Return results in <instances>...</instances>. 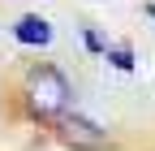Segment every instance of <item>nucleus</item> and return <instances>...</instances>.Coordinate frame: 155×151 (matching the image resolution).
Masks as SVG:
<instances>
[{"mask_svg": "<svg viewBox=\"0 0 155 151\" xmlns=\"http://www.w3.org/2000/svg\"><path fill=\"white\" fill-rule=\"evenodd\" d=\"M108 61H112L116 69H134V56H129V48H112V52H108Z\"/></svg>", "mask_w": 155, "mask_h": 151, "instance_id": "nucleus-4", "label": "nucleus"}, {"mask_svg": "<svg viewBox=\"0 0 155 151\" xmlns=\"http://www.w3.org/2000/svg\"><path fill=\"white\" fill-rule=\"evenodd\" d=\"M147 13H151V17H155V5H151V9H147Z\"/></svg>", "mask_w": 155, "mask_h": 151, "instance_id": "nucleus-5", "label": "nucleus"}, {"mask_svg": "<svg viewBox=\"0 0 155 151\" xmlns=\"http://www.w3.org/2000/svg\"><path fill=\"white\" fill-rule=\"evenodd\" d=\"M69 99H73V91H69V82H65L61 69H52V65L30 69V78H26V108L35 112V117H43V121L56 117L61 121L65 108H69Z\"/></svg>", "mask_w": 155, "mask_h": 151, "instance_id": "nucleus-1", "label": "nucleus"}, {"mask_svg": "<svg viewBox=\"0 0 155 151\" xmlns=\"http://www.w3.org/2000/svg\"><path fill=\"white\" fill-rule=\"evenodd\" d=\"M56 129H61V143L73 147V151H108V134L91 117H78V112L69 117V112H65V117L56 121Z\"/></svg>", "mask_w": 155, "mask_h": 151, "instance_id": "nucleus-2", "label": "nucleus"}, {"mask_svg": "<svg viewBox=\"0 0 155 151\" xmlns=\"http://www.w3.org/2000/svg\"><path fill=\"white\" fill-rule=\"evenodd\" d=\"M13 39H17V43H26V48H48V43H52V26H48V17L26 13V17H17Z\"/></svg>", "mask_w": 155, "mask_h": 151, "instance_id": "nucleus-3", "label": "nucleus"}]
</instances>
